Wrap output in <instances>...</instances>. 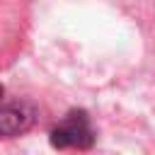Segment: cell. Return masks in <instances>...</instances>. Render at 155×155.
<instances>
[{"label": "cell", "mask_w": 155, "mask_h": 155, "mask_svg": "<svg viewBox=\"0 0 155 155\" xmlns=\"http://www.w3.org/2000/svg\"><path fill=\"white\" fill-rule=\"evenodd\" d=\"M48 138L51 145L58 150H87L94 143V131L90 126L87 114L82 109H73L58 121Z\"/></svg>", "instance_id": "obj_1"}, {"label": "cell", "mask_w": 155, "mask_h": 155, "mask_svg": "<svg viewBox=\"0 0 155 155\" xmlns=\"http://www.w3.org/2000/svg\"><path fill=\"white\" fill-rule=\"evenodd\" d=\"M34 121V109L29 104H10L0 109V136H19Z\"/></svg>", "instance_id": "obj_2"}, {"label": "cell", "mask_w": 155, "mask_h": 155, "mask_svg": "<svg viewBox=\"0 0 155 155\" xmlns=\"http://www.w3.org/2000/svg\"><path fill=\"white\" fill-rule=\"evenodd\" d=\"M0 94H2V87H0Z\"/></svg>", "instance_id": "obj_3"}]
</instances>
